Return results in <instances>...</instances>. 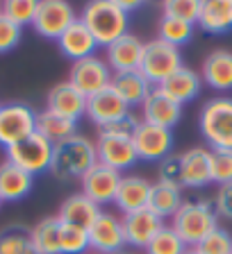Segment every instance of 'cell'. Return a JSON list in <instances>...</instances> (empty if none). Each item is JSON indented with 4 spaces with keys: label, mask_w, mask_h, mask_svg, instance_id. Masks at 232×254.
Segmentation results:
<instances>
[{
    "label": "cell",
    "mask_w": 232,
    "mask_h": 254,
    "mask_svg": "<svg viewBox=\"0 0 232 254\" xmlns=\"http://www.w3.org/2000/svg\"><path fill=\"white\" fill-rule=\"evenodd\" d=\"M101 213H103L101 206L96 204L94 200H89V197L80 190V193L69 195L59 204L57 220L64 222V225H73V227H80V229H87V232H89L91 225L101 218Z\"/></svg>",
    "instance_id": "44dd1931"
},
{
    "label": "cell",
    "mask_w": 232,
    "mask_h": 254,
    "mask_svg": "<svg viewBox=\"0 0 232 254\" xmlns=\"http://www.w3.org/2000/svg\"><path fill=\"white\" fill-rule=\"evenodd\" d=\"M173 132L164 129L157 125H148V123L139 121L137 129L132 134V143L137 150L139 161H162L171 154L173 150Z\"/></svg>",
    "instance_id": "8fae6325"
},
{
    "label": "cell",
    "mask_w": 232,
    "mask_h": 254,
    "mask_svg": "<svg viewBox=\"0 0 232 254\" xmlns=\"http://www.w3.org/2000/svg\"><path fill=\"white\" fill-rule=\"evenodd\" d=\"M214 209H217V216L232 220V182L219 186L217 195H214Z\"/></svg>",
    "instance_id": "60d3db41"
},
{
    "label": "cell",
    "mask_w": 232,
    "mask_h": 254,
    "mask_svg": "<svg viewBox=\"0 0 232 254\" xmlns=\"http://www.w3.org/2000/svg\"><path fill=\"white\" fill-rule=\"evenodd\" d=\"M182 118V105L164 93L159 86H153L150 95L141 105V121L148 125H157L164 129H173Z\"/></svg>",
    "instance_id": "5bb4252c"
},
{
    "label": "cell",
    "mask_w": 232,
    "mask_h": 254,
    "mask_svg": "<svg viewBox=\"0 0 232 254\" xmlns=\"http://www.w3.org/2000/svg\"><path fill=\"white\" fill-rule=\"evenodd\" d=\"M150 182L141 175H123L118 190H116L114 204L118 206V211L125 213L139 211L148 206V197H150Z\"/></svg>",
    "instance_id": "7402d4cb"
},
{
    "label": "cell",
    "mask_w": 232,
    "mask_h": 254,
    "mask_svg": "<svg viewBox=\"0 0 232 254\" xmlns=\"http://www.w3.org/2000/svg\"><path fill=\"white\" fill-rule=\"evenodd\" d=\"M80 21L87 25V30L91 32V37L96 39L98 46L107 48L116 39L127 34L130 16L118 7L116 0H91L82 9Z\"/></svg>",
    "instance_id": "6da1fadb"
},
{
    "label": "cell",
    "mask_w": 232,
    "mask_h": 254,
    "mask_svg": "<svg viewBox=\"0 0 232 254\" xmlns=\"http://www.w3.org/2000/svg\"><path fill=\"white\" fill-rule=\"evenodd\" d=\"M210 182V148L196 145V148H189L180 154V186L203 189Z\"/></svg>",
    "instance_id": "ac0fdd59"
},
{
    "label": "cell",
    "mask_w": 232,
    "mask_h": 254,
    "mask_svg": "<svg viewBox=\"0 0 232 254\" xmlns=\"http://www.w3.org/2000/svg\"><path fill=\"white\" fill-rule=\"evenodd\" d=\"M75 21H78V16H75L71 2H66V0H39V9L32 27L39 37L57 41Z\"/></svg>",
    "instance_id": "ba28073f"
},
{
    "label": "cell",
    "mask_w": 232,
    "mask_h": 254,
    "mask_svg": "<svg viewBox=\"0 0 232 254\" xmlns=\"http://www.w3.org/2000/svg\"><path fill=\"white\" fill-rule=\"evenodd\" d=\"M121 254H137V252H121Z\"/></svg>",
    "instance_id": "f6af8a7d"
},
{
    "label": "cell",
    "mask_w": 232,
    "mask_h": 254,
    "mask_svg": "<svg viewBox=\"0 0 232 254\" xmlns=\"http://www.w3.org/2000/svg\"><path fill=\"white\" fill-rule=\"evenodd\" d=\"M121 173H116L114 168L105 164H96L94 168H89L85 175H82V193H85L89 200H94L98 206L110 204L114 202L116 190H118V184H121Z\"/></svg>",
    "instance_id": "4fadbf2b"
},
{
    "label": "cell",
    "mask_w": 232,
    "mask_h": 254,
    "mask_svg": "<svg viewBox=\"0 0 232 254\" xmlns=\"http://www.w3.org/2000/svg\"><path fill=\"white\" fill-rule=\"evenodd\" d=\"M87 250H89V234H87V229L59 222V252L85 254Z\"/></svg>",
    "instance_id": "836d02e7"
},
{
    "label": "cell",
    "mask_w": 232,
    "mask_h": 254,
    "mask_svg": "<svg viewBox=\"0 0 232 254\" xmlns=\"http://www.w3.org/2000/svg\"><path fill=\"white\" fill-rule=\"evenodd\" d=\"M210 173L212 182L219 186L232 182V150H210Z\"/></svg>",
    "instance_id": "8d00e7d4"
},
{
    "label": "cell",
    "mask_w": 232,
    "mask_h": 254,
    "mask_svg": "<svg viewBox=\"0 0 232 254\" xmlns=\"http://www.w3.org/2000/svg\"><path fill=\"white\" fill-rule=\"evenodd\" d=\"M37 132V111L25 102L0 105V145L11 148Z\"/></svg>",
    "instance_id": "52a82bcc"
},
{
    "label": "cell",
    "mask_w": 232,
    "mask_h": 254,
    "mask_svg": "<svg viewBox=\"0 0 232 254\" xmlns=\"http://www.w3.org/2000/svg\"><path fill=\"white\" fill-rule=\"evenodd\" d=\"M23 39V27L11 23L9 18L0 16V55L11 53Z\"/></svg>",
    "instance_id": "f35d334b"
},
{
    "label": "cell",
    "mask_w": 232,
    "mask_h": 254,
    "mask_svg": "<svg viewBox=\"0 0 232 254\" xmlns=\"http://www.w3.org/2000/svg\"><path fill=\"white\" fill-rule=\"evenodd\" d=\"M46 109L78 123L82 116H87V98L66 79L50 89L46 98Z\"/></svg>",
    "instance_id": "d6986e66"
},
{
    "label": "cell",
    "mask_w": 232,
    "mask_h": 254,
    "mask_svg": "<svg viewBox=\"0 0 232 254\" xmlns=\"http://www.w3.org/2000/svg\"><path fill=\"white\" fill-rule=\"evenodd\" d=\"M198 129L210 150H232V98H210L201 107Z\"/></svg>",
    "instance_id": "3957f363"
},
{
    "label": "cell",
    "mask_w": 232,
    "mask_h": 254,
    "mask_svg": "<svg viewBox=\"0 0 232 254\" xmlns=\"http://www.w3.org/2000/svg\"><path fill=\"white\" fill-rule=\"evenodd\" d=\"M96 164H98L96 143L89 141L87 136L75 134V136H71L55 145L50 173H53L59 182L82 180V175L89 168H94Z\"/></svg>",
    "instance_id": "7a4b0ae2"
},
{
    "label": "cell",
    "mask_w": 232,
    "mask_h": 254,
    "mask_svg": "<svg viewBox=\"0 0 232 254\" xmlns=\"http://www.w3.org/2000/svg\"><path fill=\"white\" fill-rule=\"evenodd\" d=\"M37 134H41V136L48 138L53 145H57V143H62L78 134V123L43 109L41 114H37Z\"/></svg>",
    "instance_id": "f1b7e54d"
},
{
    "label": "cell",
    "mask_w": 232,
    "mask_h": 254,
    "mask_svg": "<svg viewBox=\"0 0 232 254\" xmlns=\"http://www.w3.org/2000/svg\"><path fill=\"white\" fill-rule=\"evenodd\" d=\"M32 245L37 254H62L59 252V220L57 216H48L30 229Z\"/></svg>",
    "instance_id": "f546056e"
},
{
    "label": "cell",
    "mask_w": 232,
    "mask_h": 254,
    "mask_svg": "<svg viewBox=\"0 0 232 254\" xmlns=\"http://www.w3.org/2000/svg\"><path fill=\"white\" fill-rule=\"evenodd\" d=\"M159 182H169V184L180 186V154H169L166 159L159 161Z\"/></svg>",
    "instance_id": "ab89813d"
},
{
    "label": "cell",
    "mask_w": 232,
    "mask_h": 254,
    "mask_svg": "<svg viewBox=\"0 0 232 254\" xmlns=\"http://www.w3.org/2000/svg\"><path fill=\"white\" fill-rule=\"evenodd\" d=\"M194 27L196 25H191V23L162 16V18H159V25H157V39L166 41L169 46L180 48V46H185V43L191 41V37H194Z\"/></svg>",
    "instance_id": "1f68e13d"
},
{
    "label": "cell",
    "mask_w": 232,
    "mask_h": 254,
    "mask_svg": "<svg viewBox=\"0 0 232 254\" xmlns=\"http://www.w3.org/2000/svg\"><path fill=\"white\" fill-rule=\"evenodd\" d=\"M201 79L203 84H207L219 93L232 91V50L217 48V50L207 53L201 66Z\"/></svg>",
    "instance_id": "ffe728a7"
},
{
    "label": "cell",
    "mask_w": 232,
    "mask_h": 254,
    "mask_svg": "<svg viewBox=\"0 0 232 254\" xmlns=\"http://www.w3.org/2000/svg\"><path fill=\"white\" fill-rule=\"evenodd\" d=\"M57 46H59V53H62L64 57L73 59V62H80V59L94 57L98 43H96V39L91 37V32L87 30L85 23L78 18V21L57 39Z\"/></svg>",
    "instance_id": "cb8c5ba5"
},
{
    "label": "cell",
    "mask_w": 232,
    "mask_h": 254,
    "mask_svg": "<svg viewBox=\"0 0 232 254\" xmlns=\"http://www.w3.org/2000/svg\"><path fill=\"white\" fill-rule=\"evenodd\" d=\"M116 2H118V7H121L127 16H130L132 11H137L143 7V2H139V0H116Z\"/></svg>",
    "instance_id": "b9f144b4"
},
{
    "label": "cell",
    "mask_w": 232,
    "mask_h": 254,
    "mask_svg": "<svg viewBox=\"0 0 232 254\" xmlns=\"http://www.w3.org/2000/svg\"><path fill=\"white\" fill-rule=\"evenodd\" d=\"M182 68V55H180V48L169 46L162 39H153V41H146L143 48V59H141V75L150 82L153 86H162L175 70Z\"/></svg>",
    "instance_id": "5b68a950"
},
{
    "label": "cell",
    "mask_w": 232,
    "mask_h": 254,
    "mask_svg": "<svg viewBox=\"0 0 232 254\" xmlns=\"http://www.w3.org/2000/svg\"><path fill=\"white\" fill-rule=\"evenodd\" d=\"M0 16H2V2H0Z\"/></svg>",
    "instance_id": "ee69618b"
},
{
    "label": "cell",
    "mask_w": 232,
    "mask_h": 254,
    "mask_svg": "<svg viewBox=\"0 0 232 254\" xmlns=\"http://www.w3.org/2000/svg\"><path fill=\"white\" fill-rule=\"evenodd\" d=\"M0 204H2V197H0Z\"/></svg>",
    "instance_id": "bcb514c9"
},
{
    "label": "cell",
    "mask_w": 232,
    "mask_h": 254,
    "mask_svg": "<svg viewBox=\"0 0 232 254\" xmlns=\"http://www.w3.org/2000/svg\"><path fill=\"white\" fill-rule=\"evenodd\" d=\"M201 7H203V0H166L162 5V11H164L162 16L178 18V21L196 25L198 16H201Z\"/></svg>",
    "instance_id": "d590c367"
},
{
    "label": "cell",
    "mask_w": 232,
    "mask_h": 254,
    "mask_svg": "<svg viewBox=\"0 0 232 254\" xmlns=\"http://www.w3.org/2000/svg\"><path fill=\"white\" fill-rule=\"evenodd\" d=\"M207 34H226L232 30V0H203L198 23Z\"/></svg>",
    "instance_id": "4316f807"
},
{
    "label": "cell",
    "mask_w": 232,
    "mask_h": 254,
    "mask_svg": "<svg viewBox=\"0 0 232 254\" xmlns=\"http://www.w3.org/2000/svg\"><path fill=\"white\" fill-rule=\"evenodd\" d=\"M180 206H182V189L178 184L169 182H155L150 186V197H148V209L155 211L159 218L175 216Z\"/></svg>",
    "instance_id": "83f0119b"
},
{
    "label": "cell",
    "mask_w": 232,
    "mask_h": 254,
    "mask_svg": "<svg viewBox=\"0 0 232 254\" xmlns=\"http://www.w3.org/2000/svg\"><path fill=\"white\" fill-rule=\"evenodd\" d=\"M53 150H55L53 143L48 141V138H43L41 134L34 132L32 136L23 138L21 143L7 148V161L16 164L18 168L30 173L32 177H37V175L50 170V164H53Z\"/></svg>",
    "instance_id": "8992f818"
},
{
    "label": "cell",
    "mask_w": 232,
    "mask_h": 254,
    "mask_svg": "<svg viewBox=\"0 0 232 254\" xmlns=\"http://www.w3.org/2000/svg\"><path fill=\"white\" fill-rule=\"evenodd\" d=\"M123 220V232H125V243L137 250H146L148 243L155 238V234L164 227V218H159L150 209H139V211L125 213Z\"/></svg>",
    "instance_id": "2e32d148"
},
{
    "label": "cell",
    "mask_w": 232,
    "mask_h": 254,
    "mask_svg": "<svg viewBox=\"0 0 232 254\" xmlns=\"http://www.w3.org/2000/svg\"><path fill=\"white\" fill-rule=\"evenodd\" d=\"M89 248L98 254H121L125 248V232L123 220L114 213L103 211L101 218L91 225L89 232Z\"/></svg>",
    "instance_id": "7c38bea8"
},
{
    "label": "cell",
    "mask_w": 232,
    "mask_h": 254,
    "mask_svg": "<svg viewBox=\"0 0 232 254\" xmlns=\"http://www.w3.org/2000/svg\"><path fill=\"white\" fill-rule=\"evenodd\" d=\"M34 189V177L11 161L0 164V197L2 202H21Z\"/></svg>",
    "instance_id": "603a6c76"
},
{
    "label": "cell",
    "mask_w": 232,
    "mask_h": 254,
    "mask_svg": "<svg viewBox=\"0 0 232 254\" xmlns=\"http://www.w3.org/2000/svg\"><path fill=\"white\" fill-rule=\"evenodd\" d=\"M96 154H98V164L110 166L116 173H123V170L132 168L139 161L132 136H125V134L98 132Z\"/></svg>",
    "instance_id": "9c48e42d"
},
{
    "label": "cell",
    "mask_w": 232,
    "mask_h": 254,
    "mask_svg": "<svg viewBox=\"0 0 232 254\" xmlns=\"http://www.w3.org/2000/svg\"><path fill=\"white\" fill-rule=\"evenodd\" d=\"M94 254H98V252H94Z\"/></svg>",
    "instance_id": "7dc6e473"
},
{
    "label": "cell",
    "mask_w": 232,
    "mask_h": 254,
    "mask_svg": "<svg viewBox=\"0 0 232 254\" xmlns=\"http://www.w3.org/2000/svg\"><path fill=\"white\" fill-rule=\"evenodd\" d=\"M185 252H187L185 241L175 234V229L171 225H164L146 248V254H185Z\"/></svg>",
    "instance_id": "d6a6232c"
},
{
    "label": "cell",
    "mask_w": 232,
    "mask_h": 254,
    "mask_svg": "<svg viewBox=\"0 0 232 254\" xmlns=\"http://www.w3.org/2000/svg\"><path fill=\"white\" fill-rule=\"evenodd\" d=\"M185 254H201V252H198L196 248H187V252H185Z\"/></svg>",
    "instance_id": "7bdbcfd3"
},
{
    "label": "cell",
    "mask_w": 232,
    "mask_h": 254,
    "mask_svg": "<svg viewBox=\"0 0 232 254\" xmlns=\"http://www.w3.org/2000/svg\"><path fill=\"white\" fill-rule=\"evenodd\" d=\"M39 9V0H5L2 2V16L16 23L18 27H25L34 23V16Z\"/></svg>",
    "instance_id": "e575fe53"
},
{
    "label": "cell",
    "mask_w": 232,
    "mask_h": 254,
    "mask_svg": "<svg viewBox=\"0 0 232 254\" xmlns=\"http://www.w3.org/2000/svg\"><path fill=\"white\" fill-rule=\"evenodd\" d=\"M159 89L169 95V98H173L175 102L187 105V102H194L196 98H198V93H201V89H203V79H201V73H196V70L182 66V68L175 70Z\"/></svg>",
    "instance_id": "484cf974"
},
{
    "label": "cell",
    "mask_w": 232,
    "mask_h": 254,
    "mask_svg": "<svg viewBox=\"0 0 232 254\" xmlns=\"http://www.w3.org/2000/svg\"><path fill=\"white\" fill-rule=\"evenodd\" d=\"M0 254H37L30 229L23 225H9L0 229Z\"/></svg>",
    "instance_id": "4dcf8cb0"
},
{
    "label": "cell",
    "mask_w": 232,
    "mask_h": 254,
    "mask_svg": "<svg viewBox=\"0 0 232 254\" xmlns=\"http://www.w3.org/2000/svg\"><path fill=\"white\" fill-rule=\"evenodd\" d=\"M201 254H232V236L228 229L217 227L196 245Z\"/></svg>",
    "instance_id": "74e56055"
},
{
    "label": "cell",
    "mask_w": 232,
    "mask_h": 254,
    "mask_svg": "<svg viewBox=\"0 0 232 254\" xmlns=\"http://www.w3.org/2000/svg\"><path fill=\"white\" fill-rule=\"evenodd\" d=\"M127 114H132L130 107L116 95V91L112 89V86L98 91V93L91 95V98H87V118H89L98 129L110 125V123L121 121Z\"/></svg>",
    "instance_id": "e0dca14e"
},
{
    "label": "cell",
    "mask_w": 232,
    "mask_h": 254,
    "mask_svg": "<svg viewBox=\"0 0 232 254\" xmlns=\"http://www.w3.org/2000/svg\"><path fill=\"white\" fill-rule=\"evenodd\" d=\"M112 89L116 91V95L125 102L127 107H141L150 91L153 84L148 82L141 75V70H130V73H114L112 75Z\"/></svg>",
    "instance_id": "d4e9b609"
},
{
    "label": "cell",
    "mask_w": 232,
    "mask_h": 254,
    "mask_svg": "<svg viewBox=\"0 0 232 254\" xmlns=\"http://www.w3.org/2000/svg\"><path fill=\"white\" fill-rule=\"evenodd\" d=\"M171 227L175 229L187 248H196L203 238L210 232L219 227V216L214 204L205 200H191V202H182L175 216L171 218Z\"/></svg>",
    "instance_id": "277c9868"
},
{
    "label": "cell",
    "mask_w": 232,
    "mask_h": 254,
    "mask_svg": "<svg viewBox=\"0 0 232 254\" xmlns=\"http://www.w3.org/2000/svg\"><path fill=\"white\" fill-rule=\"evenodd\" d=\"M112 70L107 66L105 59L101 57H87V59H80V62H73L69 70V82L85 95V98H91L96 95L98 91L107 89L112 84Z\"/></svg>",
    "instance_id": "30bf717a"
},
{
    "label": "cell",
    "mask_w": 232,
    "mask_h": 254,
    "mask_svg": "<svg viewBox=\"0 0 232 254\" xmlns=\"http://www.w3.org/2000/svg\"><path fill=\"white\" fill-rule=\"evenodd\" d=\"M143 48H146V43L137 34H123L121 39H116L114 43L105 48V62L110 70L112 73L139 70L143 59Z\"/></svg>",
    "instance_id": "9a60e30c"
}]
</instances>
